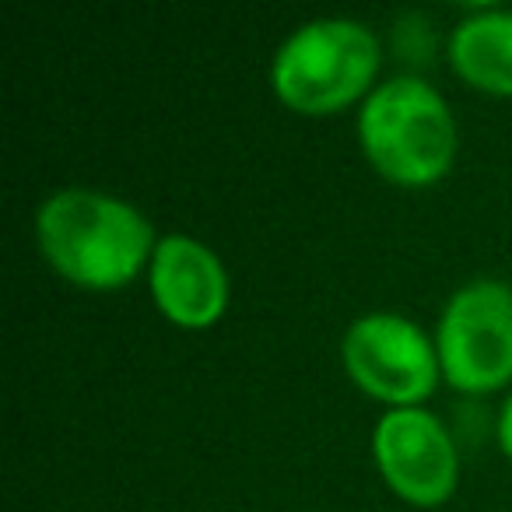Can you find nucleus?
Here are the masks:
<instances>
[{
    "label": "nucleus",
    "mask_w": 512,
    "mask_h": 512,
    "mask_svg": "<svg viewBox=\"0 0 512 512\" xmlns=\"http://www.w3.org/2000/svg\"><path fill=\"white\" fill-rule=\"evenodd\" d=\"M39 246L67 281L85 288H120L141 271L151 225L134 204L99 190H60L36 214Z\"/></svg>",
    "instance_id": "1"
},
{
    "label": "nucleus",
    "mask_w": 512,
    "mask_h": 512,
    "mask_svg": "<svg viewBox=\"0 0 512 512\" xmlns=\"http://www.w3.org/2000/svg\"><path fill=\"white\" fill-rule=\"evenodd\" d=\"M358 137L369 162L397 183H432L456 155L446 99L421 78H390L365 95Z\"/></svg>",
    "instance_id": "2"
},
{
    "label": "nucleus",
    "mask_w": 512,
    "mask_h": 512,
    "mask_svg": "<svg viewBox=\"0 0 512 512\" xmlns=\"http://www.w3.org/2000/svg\"><path fill=\"white\" fill-rule=\"evenodd\" d=\"M379 67V43L362 22L316 18L274 53V92L299 113H330L365 92Z\"/></svg>",
    "instance_id": "3"
},
{
    "label": "nucleus",
    "mask_w": 512,
    "mask_h": 512,
    "mask_svg": "<svg viewBox=\"0 0 512 512\" xmlns=\"http://www.w3.org/2000/svg\"><path fill=\"white\" fill-rule=\"evenodd\" d=\"M435 337L456 390H498L512 376V288L495 278L463 285L442 309Z\"/></svg>",
    "instance_id": "4"
},
{
    "label": "nucleus",
    "mask_w": 512,
    "mask_h": 512,
    "mask_svg": "<svg viewBox=\"0 0 512 512\" xmlns=\"http://www.w3.org/2000/svg\"><path fill=\"white\" fill-rule=\"evenodd\" d=\"M344 365L365 393L414 407L435 390L439 358L421 327L397 313H369L344 334Z\"/></svg>",
    "instance_id": "5"
},
{
    "label": "nucleus",
    "mask_w": 512,
    "mask_h": 512,
    "mask_svg": "<svg viewBox=\"0 0 512 512\" xmlns=\"http://www.w3.org/2000/svg\"><path fill=\"white\" fill-rule=\"evenodd\" d=\"M376 463L390 488L414 505H439L456 488V449L435 414L393 407L379 418Z\"/></svg>",
    "instance_id": "6"
},
{
    "label": "nucleus",
    "mask_w": 512,
    "mask_h": 512,
    "mask_svg": "<svg viewBox=\"0 0 512 512\" xmlns=\"http://www.w3.org/2000/svg\"><path fill=\"white\" fill-rule=\"evenodd\" d=\"M151 292L169 320L183 327H207L228 302V278L221 260L190 235H165L151 253Z\"/></svg>",
    "instance_id": "7"
},
{
    "label": "nucleus",
    "mask_w": 512,
    "mask_h": 512,
    "mask_svg": "<svg viewBox=\"0 0 512 512\" xmlns=\"http://www.w3.org/2000/svg\"><path fill=\"white\" fill-rule=\"evenodd\" d=\"M449 57L470 85L512 95V11L463 18L449 39Z\"/></svg>",
    "instance_id": "8"
},
{
    "label": "nucleus",
    "mask_w": 512,
    "mask_h": 512,
    "mask_svg": "<svg viewBox=\"0 0 512 512\" xmlns=\"http://www.w3.org/2000/svg\"><path fill=\"white\" fill-rule=\"evenodd\" d=\"M498 439H502V449L509 453V460H512V393H509V400H505V407H502V418H498Z\"/></svg>",
    "instance_id": "9"
}]
</instances>
